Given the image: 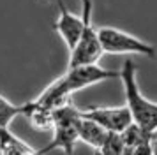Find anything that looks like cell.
Listing matches in <instances>:
<instances>
[{"mask_svg": "<svg viewBox=\"0 0 157 155\" xmlns=\"http://www.w3.org/2000/svg\"><path fill=\"white\" fill-rule=\"evenodd\" d=\"M120 79L124 85V93H125V106L131 111L132 122L145 129V130H154L157 127V102L148 100L138 86L136 79V65L131 60H125L120 69Z\"/></svg>", "mask_w": 157, "mask_h": 155, "instance_id": "obj_1", "label": "cell"}, {"mask_svg": "<svg viewBox=\"0 0 157 155\" xmlns=\"http://www.w3.org/2000/svg\"><path fill=\"white\" fill-rule=\"evenodd\" d=\"M81 118V109L74 108L71 102L53 109V139L46 148L39 150V153H48L51 150L60 148L65 153L74 152V145L79 139L78 122Z\"/></svg>", "mask_w": 157, "mask_h": 155, "instance_id": "obj_2", "label": "cell"}, {"mask_svg": "<svg viewBox=\"0 0 157 155\" xmlns=\"http://www.w3.org/2000/svg\"><path fill=\"white\" fill-rule=\"evenodd\" d=\"M81 18H83V30L79 35V41L69 51V67L72 65H83V63H97L102 56V46L99 39V30L92 23V0H81Z\"/></svg>", "mask_w": 157, "mask_h": 155, "instance_id": "obj_3", "label": "cell"}, {"mask_svg": "<svg viewBox=\"0 0 157 155\" xmlns=\"http://www.w3.org/2000/svg\"><path fill=\"white\" fill-rule=\"evenodd\" d=\"M99 30L101 46L104 53L111 55H143V56H155L154 46L147 44L145 41L138 39L134 35L122 32L113 27H102Z\"/></svg>", "mask_w": 157, "mask_h": 155, "instance_id": "obj_4", "label": "cell"}, {"mask_svg": "<svg viewBox=\"0 0 157 155\" xmlns=\"http://www.w3.org/2000/svg\"><path fill=\"white\" fill-rule=\"evenodd\" d=\"M115 78H120V72L102 69L99 63H83V65L67 67V72L64 76H60V79L64 83L65 90L72 95L74 92L81 88H86L95 83H102L108 79H115Z\"/></svg>", "mask_w": 157, "mask_h": 155, "instance_id": "obj_5", "label": "cell"}, {"mask_svg": "<svg viewBox=\"0 0 157 155\" xmlns=\"http://www.w3.org/2000/svg\"><path fill=\"white\" fill-rule=\"evenodd\" d=\"M83 116L97 122L102 125L106 130H113V132H122L129 123H132V116L127 106H120V108H99L94 106L88 109L81 111Z\"/></svg>", "mask_w": 157, "mask_h": 155, "instance_id": "obj_6", "label": "cell"}, {"mask_svg": "<svg viewBox=\"0 0 157 155\" xmlns=\"http://www.w3.org/2000/svg\"><path fill=\"white\" fill-rule=\"evenodd\" d=\"M57 4H58L60 14H58V20L53 27H55V30L60 34V37L64 39V42L67 44V48L71 51L79 41V35H81V30H83V18L72 14L71 11L65 7L64 0H57Z\"/></svg>", "mask_w": 157, "mask_h": 155, "instance_id": "obj_7", "label": "cell"}, {"mask_svg": "<svg viewBox=\"0 0 157 155\" xmlns=\"http://www.w3.org/2000/svg\"><path fill=\"white\" fill-rule=\"evenodd\" d=\"M109 130H106L102 125H99L97 122L86 118L81 115V118L78 122V136L81 141H85L86 145H90L92 148H95L99 152V148L102 146V143L106 139V136Z\"/></svg>", "mask_w": 157, "mask_h": 155, "instance_id": "obj_8", "label": "cell"}, {"mask_svg": "<svg viewBox=\"0 0 157 155\" xmlns=\"http://www.w3.org/2000/svg\"><path fill=\"white\" fill-rule=\"evenodd\" d=\"M34 100L39 102L41 106H44V108H48V109H57L60 106L71 102V93L65 90L62 79L58 78V79H55L50 86H46L43 93L37 99H34Z\"/></svg>", "mask_w": 157, "mask_h": 155, "instance_id": "obj_9", "label": "cell"}, {"mask_svg": "<svg viewBox=\"0 0 157 155\" xmlns=\"http://www.w3.org/2000/svg\"><path fill=\"white\" fill-rule=\"evenodd\" d=\"M23 116H27L30 125L37 130H53V109H48L36 100L23 104Z\"/></svg>", "mask_w": 157, "mask_h": 155, "instance_id": "obj_10", "label": "cell"}, {"mask_svg": "<svg viewBox=\"0 0 157 155\" xmlns=\"http://www.w3.org/2000/svg\"><path fill=\"white\" fill-rule=\"evenodd\" d=\"M0 153L2 155H32L39 153L29 143L20 139L9 127H0Z\"/></svg>", "mask_w": 157, "mask_h": 155, "instance_id": "obj_11", "label": "cell"}, {"mask_svg": "<svg viewBox=\"0 0 157 155\" xmlns=\"http://www.w3.org/2000/svg\"><path fill=\"white\" fill-rule=\"evenodd\" d=\"M18 115H23V104H13L0 95V127H9Z\"/></svg>", "mask_w": 157, "mask_h": 155, "instance_id": "obj_12", "label": "cell"}, {"mask_svg": "<svg viewBox=\"0 0 157 155\" xmlns=\"http://www.w3.org/2000/svg\"><path fill=\"white\" fill-rule=\"evenodd\" d=\"M99 152L104 155L125 153V145H124V139H122V134L109 130L106 136V139H104V143H102V146L99 148Z\"/></svg>", "mask_w": 157, "mask_h": 155, "instance_id": "obj_13", "label": "cell"}, {"mask_svg": "<svg viewBox=\"0 0 157 155\" xmlns=\"http://www.w3.org/2000/svg\"><path fill=\"white\" fill-rule=\"evenodd\" d=\"M148 141H150V148H152V155H157V127L154 130H150Z\"/></svg>", "mask_w": 157, "mask_h": 155, "instance_id": "obj_14", "label": "cell"}, {"mask_svg": "<svg viewBox=\"0 0 157 155\" xmlns=\"http://www.w3.org/2000/svg\"><path fill=\"white\" fill-rule=\"evenodd\" d=\"M43 2H46V0H43Z\"/></svg>", "mask_w": 157, "mask_h": 155, "instance_id": "obj_15", "label": "cell"}]
</instances>
